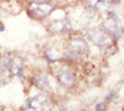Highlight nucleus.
Masks as SVG:
<instances>
[{
	"instance_id": "0eeeda50",
	"label": "nucleus",
	"mask_w": 124,
	"mask_h": 111,
	"mask_svg": "<svg viewBox=\"0 0 124 111\" xmlns=\"http://www.w3.org/2000/svg\"><path fill=\"white\" fill-rule=\"evenodd\" d=\"M35 83L36 85L40 88V89H42L44 91L48 93L51 91V86H50V82H48V78L45 75V74H39L35 77Z\"/></svg>"
},
{
	"instance_id": "7ed1b4c3",
	"label": "nucleus",
	"mask_w": 124,
	"mask_h": 111,
	"mask_svg": "<svg viewBox=\"0 0 124 111\" xmlns=\"http://www.w3.org/2000/svg\"><path fill=\"white\" fill-rule=\"evenodd\" d=\"M104 30L106 33L113 36V37H118V17L116 15V13L110 11L104 21Z\"/></svg>"
},
{
	"instance_id": "9d476101",
	"label": "nucleus",
	"mask_w": 124,
	"mask_h": 111,
	"mask_svg": "<svg viewBox=\"0 0 124 111\" xmlns=\"http://www.w3.org/2000/svg\"><path fill=\"white\" fill-rule=\"evenodd\" d=\"M88 5L94 10H101L107 5V0H88Z\"/></svg>"
},
{
	"instance_id": "f257e3e1",
	"label": "nucleus",
	"mask_w": 124,
	"mask_h": 111,
	"mask_svg": "<svg viewBox=\"0 0 124 111\" xmlns=\"http://www.w3.org/2000/svg\"><path fill=\"white\" fill-rule=\"evenodd\" d=\"M54 9V5L51 3H45V1H36L31 3L29 6V14L35 17V19H44Z\"/></svg>"
},
{
	"instance_id": "f8f14e48",
	"label": "nucleus",
	"mask_w": 124,
	"mask_h": 111,
	"mask_svg": "<svg viewBox=\"0 0 124 111\" xmlns=\"http://www.w3.org/2000/svg\"><path fill=\"white\" fill-rule=\"evenodd\" d=\"M96 110H97V111H106V110H107V103H106V101H103V103L97 104Z\"/></svg>"
},
{
	"instance_id": "423d86ee",
	"label": "nucleus",
	"mask_w": 124,
	"mask_h": 111,
	"mask_svg": "<svg viewBox=\"0 0 124 111\" xmlns=\"http://www.w3.org/2000/svg\"><path fill=\"white\" fill-rule=\"evenodd\" d=\"M46 103V96L45 95H37L32 99H30L27 101V105H26V109L27 110H32V111H37L42 107Z\"/></svg>"
},
{
	"instance_id": "f03ea898",
	"label": "nucleus",
	"mask_w": 124,
	"mask_h": 111,
	"mask_svg": "<svg viewBox=\"0 0 124 111\" xmlns=\"http://www.w3.org/2000/svg\"><path fill=\"white\" fill-rule=\"evenodd\" d=\"M86 36H87V38L89 39V41H92L99 48H106V47H108L110 45V41H109L108 36L103 31L98 30V28L88 30V31L86 32Z\"/></svg>"
},
{
	"instance_id": "20e7f679",
	"label": "nucleus",
	"mask_w": 124,
	"mask_h": 111,
	"mask_svg": "<svg viewBox=\"0 0 124 111\" xmlns=\"http://www.w3.org/2000/svg\"><path fill=\"white\" fill-rule=\"evenodd\" d=\"M71 47L72 49L78 53V54H83L86 51H87V43L85 41V38L82 37V36H75L73 38H72V41H71Z\"/></svg>"
},
{
	"instance_id": "39448f33",
	"label": "nucleus",
	"mask_w": 124,
	"mask_h": 111,
	"mask_svg": "<svg viewBox=\"0 0 124 111\" xmlns=\"http://www.w3.org/2000/svg\"><path fill=\"white\" fill-rule=\"evenodd\" d=\"M58 79H60L61 84L65 85V86H71L75 83V75L67 68H63L58 72Z\"/></svg>"
},
{
	"instance_id": "6e6552de",
	"label": "nucleus",
	"mask_w": 124,
	"mask_h": 111,
	"mask_svg": "<svg viewBox=\"0 0 124 111\" xmlns=\"http://www.w3.org/2000/svg\"><path fill=\"white\" fill-rule=\"evenodd\" d=\"M70 30V24L67 20H61V21H57L52 25V31L55 32H66Z\"/></svg>"
},
{
	"instance_id": "1a4fd4ad",
	"label": "nucleus",
	"mask_w": 124,
	"mask_h": 111,
	"mask_svg": "<svg viewBox=\"0 0 124 111\" xmlns=\"http://www.w3.org/2000/svg\"><path fill=\"white\" fill-rule=\"evenodd\" d=\"M13 62H14V59H13L11 54H5L3 60H1V69L8 72V70L13 67Z\"/></svg>"
},
{
	"instance_id": "9b49d317",
	"label": "nucleus",
	"mask_w": 124,
	"mask_h": 111,
	"mask_svg": "<svg viewBox=\"0 0 124 111\" xmlns=\"http://www.w3.org/2000/svg\"><path fill=\"white\" fill-rule=\"evenodd\" d=\"M13 72H14V74L16 75V77H19V78H23V75H24V73H23V67L20 65V64H17V63H14L13 62Z\"/></svg>"
},
{
	"instance_id": "4468645a",
	"label": "nucleus",
	"mask_w": 124,
	"mask_h": 111,
	"mask_svg": "<svg viewBox=\"0 0 124 111\" xmlns=\"http://www.w3.org/2000/svg\"><path fill=\"white\" fill-rule=\"evenodd\" d=\"M0 31H4V27H3V25L0 24Z\"/></svg>"
},
{
	"instance_id": "ddd939ff",
	"label": "nucleus",
	"mask_w": 124,
	"mask_h": 111,
	"mask_svg": "<svg viewBox=\"0 0 124 111\" xmlns=\"http://www.w3.org/2000/svg\"><path fill=\"white\" fill-rule=\"evenodd\" d=\"M113 99H116V93H109V94L107 95V98H106V103L112 101Z\"/></svg>"
}]
</instances>
